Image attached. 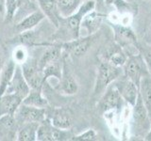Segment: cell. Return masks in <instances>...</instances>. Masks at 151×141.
<instances>
[{"mask_svg": "<svg viewBox=\"0 0 151 141\" xmlns=\"http://www.w3.org/2000/svg\"><path fill=\"white\" fill-rule=\"evenodd\" d=\"M49 120L53 126L60 129H70L73 125V113L69 108L56 107L52 109Z\"/></svg>", "mask_w": 151, "mask_h": 141, "instance_id": "cell-11", "label": "cell"}, {"mask_svg": "<svg viewBox=\"0 0 151 141\" xmlns=\"http://www.w3.org/2000/svg\"><path fill=\"white\" fill-rule=\"evenodd\" d=\"M38 122H26L18 126L16 140L18 141H36Z\"/></svg>", "mask_w": 151, "mask_h": 141, "instance_id": "cell-23", "label": "cell"}, {"mask_svg": "<svg viewBox=\"0 0 151 141\" xmlns=\"http://www.w3.org/2000/svg\"><path fill=\"white\" fill-rule=\"evenodd\" d=\"M82 0H56L61 17H67L74 13L81 5Z\"/></svg>", "mask_w": 151, "mask_h": 141, "instance_id": "cell-27", "label": "cell"}, {"mask_svg": "<svg viewBox=\"0 0 151 141\" xmlns=\"http://www.w3.org/2000/svg\"><path fill=\"white\" fill-rule=\"evenodd\" d=\"M138 50L140 51V54L144 58V60L147 66V69L149 70V73L151 74V46H145L141 48L140 46H138Z\"/></svg>", "mask_w": 151, "mask_h": 141, "instance_id": "cell-33", "label": "cell"}, {"mask_svg": "<svg viewBox=\"0 0 151 141\" xmlns=\"http://www.w3.org/2000/svg\"><path fill=\"white\" fill-rule=\"evenodd\" d=\"M111 26L113 29V32H114V39L116 43L122 46L123 48L132 45H134L138 48L137 37L130 27L113 23L111 24Z\"/></svg>", "mask_w": 151, "mask_h": 141, "instance_id": "cell-10", "label": "cell"}, {"mask_svg": "<svg viewBox=\"0 0 151 141\" xmlns=\"http://www.w3.org/2000/svg\"><path fill=\"white\" fill-rule=\"evenodd\" d=\"M33 4L31 0H19V9H27V8H32Z\"/></svg>", "mask_w": 151, "mask_h": 141, "instance_id": "cell-34", "label": "cell"}, {"mask_svg": "<svg viewBox=\"0 0 151 141\" xmlns=\"http://www.w3.org/2000/svg\"><path fill=\"white\" fill-rule=\"evenodd\" d=\"M96 37V34H92L82 38L78 37V39L69 41L61 42L63 51L71 56H76V58H80L87 53L90 47L93 45Z\"/></svg>", "mask_w": 151, "mask_h": 141, "instance_id": "cell-6", "label": "cell"}, {"mask_svg": "<svg viewBox=\"0 0 151 141\" xmlns=\"http://www.w3.org/2000/svg\"><path fill=\"white\" fill-rule=\"evenodd\" d=\"M45 47H46L45 51L42 53L41 58L38 59V66H39L40 70H42L47 64L63 59V51L61 43H53V42H50Z\"/></svg>", "mask_w": 151, "mask_h": 141, "instance_id": "cell-17", "label": "cell"}, {"mask_svg": "<svg viewBox=\"0 0 151 141\" xmlns=\"http://www.w3.org/2000/svg\"><path fill=\"white\" fill-rule=\"evenodd\" d=\"M6 11V0H0V14L4 15Z\"/></svg>", "mask_w": 151, "mask_h": 141, "instance_id": "cell-35", "label": "cell"}, {"mask_svg": "<svg viewBox=\"0 0 151 141\" xmlns=\"http://www.w3.org/2000/svg\"><path fill=\"white\" fill-rule=\"evenodd\" d=\"M23 98L16 93H8L0 97V117L4 115H14L21 105Z\"/></svg>", "mask_w": 151, "mask_h": 141, "instance_id": "cell-16", "label": "cell"}, {"mask_svg": "<svg viewBox=\"0 0 151 141\" xmlns=\"http://www.w3.org/2000/svg\"><path fill=\"white\" fill-rule=\"evenodd\" d=\"M45 18V14L42 13L41 9H37L33 12L29 13L25 18H23L20 22L16 24L14 29L17 33H21L27 30H30L35 28L38 25H40L41 22Z\"/></svg>", "mask_w": 151, "mask_h": 141, "instance_id": "cell-20", "label": "cell"}, {"mask_svg": "<svg viewBox=\"0 0 151 141\" xmlns=\"http://www.w3.org/2000/svg\"><path fill=\"white\" fill-rule=\"evenodd\" d=\"M139 95L151 118V74L142 77L139 84Z\"/></svg>", "mask_w": 151, "mask_h": 141, "instance_id": "cell-25", "label": "cell"}, {"mask_svg": "<svg viewBox=\"0 0 151 141\" xmlns=\"http://www.w3.org/2000/svg\"><path fill=\"white\" fill-rule=\"evenodd\" d=\"M150 35H151V27H150Z\"/></svg>", "mask_w": 151, "mask_h": 141, "instance_id": "cell-38", "label": "cell"}, {"mask_svg": "<svg viewBox=\"0 0 151 141\" xmlns=\"http://www.w3.org/2000/svg\"><path fill=\"white\" fill-rule=\"evenodd\" d=\"M30 87L27 84V80L25 79L22 68L20 65H16L15 72H14L13 77L11 81V84L7 88L8 93H16L18 95H20L23 99L25 98L28 92L30 91Z\"/></svg>", "mask_w": 151, "mask_h": 141, "instance_id": "cell-13", "label": "cell"}, {"mask_svg": "<svg viewBox=\"0 0 151 141\" xmlns=\"http://www.w3.org/2000/svg\"><path fill=\"white\" fill-rule=\"evenodd\" d=\"M145 140H148V141H150V140H151V127H150V130H149V132L147 133V135H145Z\"/></svg>", "mask_w": 151, "mask_h": 141, "instance_id": "cell-37", "label": "cell"}, {"mask_svg": "<svg viewBox=\"0 0 151 141\" xmlns=\"http://www.w3.org/2000/svg\"><path fill=\"white\" fill-rule=\"evenodd\" d=\"M20 66L25 79L27 80V84L29 85L30 88H42L45 83L42 70L38 66V60L32 58H28Z\"/></svg>", "mask_w": 151, "mask_h": 141, "instance_id": "cell-5", "label": "cell"}, {"mask_svg": "<svg viewBox=\"0 0 151 141\" xmlns=\"http://www.w3.org/2000/svg\"><path fill=\"white\" fill-rule=\"evenodd\" d=\"M113 85L119 91L123 100L126 101L131 106H133L139 96V87L129 78L126 77L124 74L123 76L120 75L114 81Z\"/></svg>", "mask_w": 151, "mask_h": 141, "instance_id": "cell-8", "label": "cell"}, {"mask_svg": "<svg viewBox=\"0 0 151 141\" xmlns=\"http://www.w3.org/2000/svg\"><path fill=\"white\" fill-rule=\"evenodd\" d=\"M28 58H29V56H28V54H27V47L23 45H18L12 51V58L17 65L23 64Z\"/></svg>", "mask_w": 151, "mask_h": 141, "instance_id": "cell-30", "label": "cell"}, {"mask_svg": "<svg viewBox=\"0 0 151 141\" xmlns=\"http://www.w3.org/2000/svg\"><path fill=\"white\" fill-rule=\"evenodd\" d=\"M122 67L112 65L106 60L101 61L97 68V74L93 88V95L102 94L105 89L122 75Z\"/></svg>", "mask_w": 151, "mask_h": 141, "instance_id": "cell-2", "label": "cell"}, {"mask_svg": "<svg viewBox=\"0 0 151 141\" xmlns=\"http://www.w3.org/2000/svg\"><path fill=\"white\" fill-rule=\"evenodd\" d=\"M105 3L108 5L114 6L120 13L134 12L135 9H132L131 5L127 2V0H105Z\"/></svg>", "mask_w": 151, "mask_h": 141, "instance_id": "cell-31", "label": "cell"}, {"mask_svg": "<svg viewBox=\"0 0 151 141\" xmlns=\"http://www.w3.org/2000/svg\"><path fill=\"white\" fill-rule=\"evenodd\" d=\"M127 1H129V0H127Z\"/></svg>", "mask_w": 151, "mask_h": 141, "instance_id": "cell-39", "label": "cell"}, {"mask_svg": "<svg viewBox=\"0 0 151 141\" xmlns=\"http://www.w3.org/2000/svg\"><path fill=\"white\" fill-rule=\"evenodd\" d=\"M18 125L26 123V122H38L40 123L44 120L46 116L45 108H39L34 106H29L21 103L17 111L14 114Z\"/></svg>", "mask_w": 151, "mask_h": 141, "instance_id": "cell-7", "label": "cell"}, {"mask_svg": "<svg viewBox=\"0 0 151 141\" xmlns=\"http://www.w3.org/2000/svg\"><path fill=\"white\" fill-rule=\"evenodd\" d=\"M41 70L44 75L45 83H46L50 77H55L60 81L63 73V59L47 64Z\"/></svg>", "mask_w": 151, "mask_h": 141, "instance_id": "cell-26", "label": "cell"}, {"mask_svg": "<svg viewBox=\"0 0 151 141\" xmlns=\"http://www.w3.org/2000/svg\"><path fill=\"white\" fill-rule=\"evenodd\" d=\"M132 122H133V125L135 126V129L138 131V133L144 130H145L148 133L150 130L151 127L150 116L140 95L137 98V101L135 103V105H133Z\"/></svg>", "mask_w": 151, "mask_h": 141, "instance_id": "cell-9", "label": "cell"}, {"mask_svg": "<svg viewBox=\"0 0 151 141\" xmlns=\"http://www.w3.org/2000/svg\"><path fill=\"white\" fill-rule=\"evenodd\" d=\"M37 1L39 5V9L45 14V16L56 28H58L61 15L59 11L58 6H57L56 0H37Z\"/></svg>", "mask_w": 151, "mask_h": 141, "instance_id": "cell-19", "label": "cell"}, {"mask_svg": "<svg viewBox=\"0 0 151 141\" xmlns=\"http://www.w3.org/2000/svg\"><path fill=\"white\" fill-rule=\"evenodd\" d=\"M54 126L52 125L48 117L39 123L37 130V140L38 141H53L52 134H53Z\"/></svg>", "mask_w": 151, "mask_h": 141, "instance_id": "cell-28", "label": "cell"}, {"mask_svg": "<svg viewBox=\"0 0 151 141\" xmlns=\"http://www.w3.org/2000/svg\"><path fill=\"white\" fill-rule=\"evenodd\" d=\"M12 41L16 42L19 45H23L25 47L46 46L50 43V42H42L40 32L35 31L34 28L21 33H17V35L13 38Z\"/></svg>", "mask_w": 151, "mask_h": 141, "instance_id": "cell-15", "label": "cell"}, {"mask_svg": "<svg viewBox=\"0 0 151 141\" xmlns=\"http://www.w3.org/2000/svg\"><path fill=\"white\" fill-rule=\"evenodd\" d=\"M94 0H86L81 3L78 9L74 13L67 17H61L60 26L57 28L60 32L58 33L57 40H63V42L69 41L80 37V28L81 22L84 16L90 11L96 9Z\"/></svg>", "mask_w": 151, "mask_h": 141, "instance_id": "cell-1", "label": "cell"}, {"mask_svg": "<svg viewBox=\"0 0 151 141\" xmlns=\"http://www.w3.org/2000/svg\"><path fill=\"white\" fill-rule=\"evenodd\" d=\"M59 88L60 91L64 95H74L78 92V84L75 76L71 73L69 66L66 63V61L63 59V73H61V78L59 81Z\"/></svg>", "mask_w": 151, "mask_h": 141, "instance_id": "cell-12", "label": "cell"}, {"mask_svg": "<svg viewBox=\"0 0 151 141\" xmlns=\"http://www.w3.org/2000/svg\"><path fill=\"white\" fill-rule=\"evenodd\" d=\"M19 9V0H6V11L4 14L5 22H11L15 16L17 9Z\"/></svg>", "mask_w": 151, "mask_h": 141, "instance_id": "cell-29", "label": "cell"}, {"mask_svg": "<svg viewBox=\"0 0 151 141\" xmlns=\"http://www.w3.org/2000/svg\"><path fill=\"white\" fill-rule=\"evenodd\" d=\"M18 126L14 115L0 117V140H16Z\"/></svg>", "mask_w": 151, "mask_h": 141, "instance_id": "cell-14", "label": "cell"}, {"mask_svg": "<svg viewBox=\"0 0 151 141\" xmlns=\"http://www.w3.org/2000/svg\"><path fill=\"white\" fill-rule=\"evenodd\" d=\"M22 103L29 106L46 108L48 105V101L42 94V88H31L27 95L23 99Z\"/></svg>", "mask_w": 151, "mask_h": 141, "instance_id": "cell-24", "label": "cell"}, {"mask_svg": "<svg viewBox=\"0 0 151 141\" xmlns=\"http://www.w3.org/2000/svg\"><path fill=\"white\" fill-rule=\"evenodd\" d=\"M122 68L125 76L133 81L138 87L142 77L150 73L141 54L129 56L126 63Z\"/></svg>", "mask_w": 151, "mask_h": 141, "instance_id": "cell-3", "label": "cell"}, {"mask_svg": "<svg viewBox=\"0 0 151 141\" xmlns=\"http://www.w3.org/2000/svg\"><path fill=\"white\" fill-rule=\"evenodd\" d=\"M4 58H3V55H2V52L0 51V72H1V69L4 65Z\"/></svg>", "mask_w": 151, "mask_h": 141, "instance_id": "cell-36", "label": "cell"}, {"mask_svg": "<svg viewBox=\"0 0 151 141\" xmlns=\"http://www.w3.org/2000/svg\"><path fill=\"white\" fill-rule=\"evenodd\" d=\"M96 137H97L96 132L93 129H89L78 135H73V137L71 138V140L72 141H93V140H96Z\"/></svg>", "mask_w": 151, "mask_h": 141, "instance_id": "cell-32", "label": "cell"}, {"mask_svg": "<svg viewBox=\"0 0 151 141\" xmlns=\"http://www.w3.org/2000/svg\"><path fill=\"white\" fill-rule=\"evenodd\" d=\"M127 58H129V56L127 55L123 47L114 42V43L109 45L106 49L104 60L108 61L114 66H117V67H123Z\"/></svg>", "mask_w": 151, "mask_h": 141, "instance_id": "cell-18", "label": "cell"}, {"mask_svg": "<svg viewBox=\"0 0 151 141\" xmlns=\"http://www.w3.org/2000/svg\"><path fill=\"white\" fill-rule=\"evenodd\" d=\"M122 101L123 98L116 87L111 84L102 93V96L96 105V109L102 114L111 110H119L122 106Z\"/></svg>", "mask_w": 151, "mask_h": 141, "instance_id": "cell-4", "label": "cell"}, {"mask_svg": "<svg viewBox=\"0 0 151 141\" xmlns=\"http://www.w3.org/2000/svg\"><path fill=\"white\" fill-rule=\"evenodd\" d=\"M104 17H105V15H103V14L99 13L93 9V11H90L84 16L81 22V27L86 29L88 35L96 34L99 29V27H100Z\"/></svg>", "mask_w": 151, "mask_h": 141, "instance_id": "cell-22", "label": "cell"}, {"mask_svg": "<svg viewBox=\"0 0 151 141\" xmlns=\"http://www.w3.org/2000/svg\"><path fill=\"white\" fill-rule=\"evenodd\" d=\"M16 63L11 58L8 61L4 63L0 72V97L6 93L7 88L11 84V81L15 72Z\"/></svg>", "mask_w": 151, "mask_h": 141, "instance_id": "cell-21", "label": "cell"}]
</instances>
